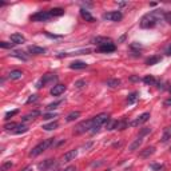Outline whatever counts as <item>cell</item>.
Returning <instances> with one entry per match:
<instances>
[{"label": "cell", "instance_id": "cell-14", "mask_svg": "<svg viewBox=\"0 0 171 171\" xmlns=\"http://www.w3.org/2000/svg\"><path fill=\"white\" fill-rule=\"evenodd\" d=\"M154 152H155V147H146V148H144V150H142L140 152H139V156H140V158H144V159H146V158H150V156L152 155V154H154Z\"/></svg>", "mask_w": 171, "mask_h": 171}, {"label": "cell", "instance_id": "cell-8", "mask_svg": "<svg viewBox=\"0 0 171 171\" xmlns=\"http://www.w3.org/2000/svg\"><path fill=\"white\" fill-rule=\"evenodd\" d=\"M56 165V162H55V159H46V161H43L40 162L38 165V169L40 170V171H48L51 170L54 166Z\"/></svg>", "mask_w": 171, "mask_h": 171}, {"label": "cell", "instance_id": "cell-39", "mask_svg": "<svg viewBox=\"0 0 171 171\" xmlns=\"http://www.w3.org/2000/svg\"><path fill=\"white\" fill-rule=\"evenodd\" d=\"M17 112H19L17 110H13V111H9V112H7V114H6V118H4V119H6V121H8V119H11V116L16 115Z\"/></svg>", "mask_w": 171, "mask_h": 171}, {"label": "cell", "instance_id": "cell-23", "mask_svg": "<svg viewBox=\"0 0 171 171\" xmlns=\"http://www.w3.org/2000/svg\"><path fill=\"white\" fill-rule=\"evenodd\" d=\"M171 139V126L170 127H166L165 131H163V135H162V142L166 143L167 140Z\"/></svg>", "mask_w": 171, "mask_h": 171}, {"label": "cell", "instance_id": "cell-2", "mask_svg": "<svg viewBox=\"0 0 171 171\" xmlns=\"http://www.w3.org/2000/svg\"><path fill=\"white\" fill-rule=\"evenodd\" d=\"M54 142H55V139H54V138H51V139H46V140L40 142V143H39L38 146H35V147L30 151V156L35 158V156L40 155L42 152H44L46 150H48V148H50L51 146H52Z\"/></svg>", "mask_w": 171, "mask_h": 171}, {"label": "cell", "instance_id": "cell-5", "mask_svg": "<svg viewBox=\"0 0 171 171\" xmlns=\"http://www.w3.org/2000/svg\"><path fill=\"white\" fill-rule=\"evenodd\" d=\"M104 20H110V21H121L123 19V13L121 11H110V12H106L103 15Z\"/></svg>", "mask_w": 171, "mask_h": 171}, {"label": "cell", "instance_id": "cell-47", "mask_svg": "<svg viewBox=\"0 0 171 171\" xmlns=\"http://www.w3.org/2000/svg\"><path fill=\"white\" fill-rule=\"evenodd\" d=\"M163 104H165V107H170V106H171V98H169V99H166V100H165V103H163Z\"/></svg>", "mask_w": 171, "mask_h": 171}, {"label": "cell", "instance_id": "cell-20", "mask_svg": "<svg viewBox=\"0 0 171 171\" xmlns=\"http://www.w3.org/2000/svg\"><path fill=\"white\" fill-rule=\"evenodd\" d=\"M98 51H100V52H104V54L112 52V51H115V44H114V43H111V44L102 46V47H99V48H98Z\"/></svg>", "mask_w": 171, "mask_h": 171}, {"label": "cell", "instance_id": "cell-44", "mask_svg": "<svg viewBox=\"0 0 171 171\" xmlns=\"http://www.w3.org/2000/svg\"><path fill=\"white\" fill-rule=\"evenodd\" d=\"M36 100H38V96H36V95H31L30 98H28V100H27V104L32 103V102H36Z\"/></svg>", "mask_w": 171, "mask_h": 171}, {"label": "cell", "instance_id": "cell-35", "mask_svg": "<svg viewBox=\"0 0 171 171\" xmlns=\"http://www.w3.org/2000/svg\"><path fill=\"white\" fill-rule=\"evenodd\" d=\"M63 103V100H58V102H54V103H51V104H48L47 106V110H54V108H56L59 104H61Z\"/></svg>", "mask_w": 171, "mask_h": 171}, {"label": "cell", "instance_id": "cell-6", "mask_svg": "<svg viewBox=\"0 0 171 171\" xmlns=\"http://www.w3.org/2000/svg\"><path fill=\"white\" fill-rule=\"evenodd\" d=\"M108 119H110V116H108L107 114H99V115H96V116H94L92 118V123H94V127H100L103 126V125H106V123L108 122Z\"/></svg>", "mask_w": 171, "mask_h": 171}, {"label": "cell", "instance_id": "cell-49", "mask_svg": "<svg viewBox=\"0 0 171 171\" xmlns=\"http://www.w3.org/2000/svg\"><path fill=\"white\" fill-rule=\"evenodd\" d=\"M21 171H32V166H27V167H24Z\"/></svg>", "mask_w": 171, "mask_h": 171}, {"label": "cell", "instance_id": "cell-3", "mask_svg": "<svg viewBox=\"0 0 171 171\" xmlns=\"http://www.w3.org/2000/svg\"><path fill=\"white\" fill-rule=\"evenodd\" d=\"M94 127V123H92V119H87V121H83L80 123H78L76 127L74 128V134L76 135H80V134H84V132H88V131L92 130Z\"/></svg>", "mask_w": 171, "mask_h": 171}, {"label": "cell", "instance_id": "cell-30", "mask_svg": "<svg viewBox=\"0 0 171 171\" xmlns=\"http://www.w3.org/2000/svg\"><path fill=\"white\" fill-rule=\"evenodd\" d=\"M50 11H51V13H52L54 17L61 16V15L64 13V9H61V8H52V9H50Z\"/></svg>", "mask_w": 171, "mask_h": 171}, {"label": "cell", "instance_id": "cell-1", "mask_svg": "<svg viewBox=\"0 0 171 171\" xmlns=\"http://www.w3.org/2000/svg\"><path fill=\"white\" fill-rule=\"evenodd\" d=\"M166 12H163L162 9H156L152 11L150 13H146L140 20V27L142 28H152L155 27L156 23H158V19H162L165 17Z\"/></svg>", "mask_w": 171, "mask_h": 171}, {"label": "cell", "instance_id": "cell-11", "mask_svg": "<svg viewBox=\"0 0 171 171\" xmlns=\"http://www.w3.org/2000/svg\"><path fill=\"white\" fill-rule=\"evenodd\" d=\"M65 91V86L64 84H55L51 88V95L52 96H59V95H61Z\"/></svg>", "mask_w": 171, "mask_h": 171}, {"label": "cell", "instance_id": "cell-19", "mask_svg": "<svg viewBox=\"0 0 171 171\" xmlns=\"http://www.w3.org/2000/svg\"><path fill=\"white\" fill-rule=\"evenodd\" d=\"M21 76H23V72L20 70H13L8 74V78L11 80H19V79H21Z\"/></svg>", "mask_w": 171, "mask_h": 171}, {"label": "cell", "instance_id": "cell-36", "mask_svg": "<svg viewBox=\"0 0 171 171\" xmlns=\"http://www.w3.org/2000/svg\"><path fill=\"white\" fill-rule=\"evenodd\" d=\"M15 46L13 44V43H9V42H0V47H2V48H12V47Z\"/></svg>", "mask_w": 171, "mask_h": 171}, {"label": "cell", "instance_id": "cell-17", "mask_svg": "<svg viewBox=\"0 0 171 171\" xmlns=\"http://www.w3.org/2000/svg\"><path fill=\"white\" fill-rule=\"evenodd\" d=\"M76 155H78V151H76V150H71V151L65 152V154L63 155V161H64V162L74 161V159L76 158Z\"/></svg>", "mask_w": 171, "mask_h": 171}, {"label": "cell", "instance_id": "cell-24", "mask_svg": "<svg viewBox=\"0 0 171 171\" xmlns=\"http://www.w3.org/2000/svg\"><path fill=\"white\" fill-rule=\"evenodd\" d=\"M121 80L119 79H108V80L106 82V84L108 86V87H111V88H116V87H119L121 86Z\"/></svg>", "mask_w": 171, "mask_h": 171}, {"label": "cell", "instance_id": "cell-4", "mask_svg": "<svg viewBox=\"0 0 171 171\" xmlns=\"http://www.w3.org/2000/svg\"><path fill=\"white\" fill-rule=\"evenodd\" d=\"M52 13H51V11H39V12L34 13V15H31L30 19L32 21H48L50 19H52Z\"/></svg>", "mask_w": 171, "mask_h": 171}, {"label": "cell", "instance_id": "cell-13", "mask_svg": "<svg viewBox=\"0 0 171 171\" xmlns=\"http://www.w3.org/2000/svg\"><path fill=\"white\" fill-rule=\"evenodd\" d=\"M87 67H88V64L84 63V61H79V60L72 61V63L70 64L71 70H84V68H87Z\"/></svg>", "mask_w": 171, "mask_h": 171}, {"label": "cell", "instance_id": "cell-18", "mask_svg": "<svg viewBox=\"0 0 171 171\" xmlns=\"http://www.w3.org/2000/svg\"><path fill=\"white\" fill-rule=\"evenodd\" d=\"M80 15H82V17H83V19H84L86 21H90V23H94V21H95L94 16L91 15V13H90L87 9H84V8L80 9Z\"/></svg>", "mask_w": 171, "mask_h": 171}, {"label": "cell", "instance_id": "cell-40", "mask_svg": "<svg viewBox=\"0 0 171 171\" xmlns=\"http://www.w3.org/2000/svg\"><path fill=\"white\" fill-rule=\"evenodd\" d=\"M58 116V114H55V112H51V114H44L43 115V119H46V121H48V119H52V118H56Z\"/></svg>", "mask_w": 171, "mask_h": 171}, {"label": "cell", "instance_id": "cell-25", "mask_svg": "<svg viewBox=\"0 0 171 171\" xmlns=\"http://www.w3.org/2000/svg\"><path fill=\"white\" fill-rule=\"evenodd\" d=\"M161 60H162L161 56H151V58H148V59L146 60V64L147 65H152V64H156L158 61H161Z\"/></svg>", "mask_w": 171, "mask_h": 171}, {"label": "cell", "instance_id": "cell-33", "mask_svg": "<svg viewBox=\"0 0 171 171\" xmlns=\"http://www.w3.org/2000/svg\"><path fill=\"white\" fill-rule=\"evenodd\" d=\"M136 99H138V94L136 92H132V94H130V95H128V98H127V103L132 104Z\"/></svg>", "mask_w": 171, "mask_h": 171}, {"label": "cell", "instance_id": "cell-48", "mask_svg": "<svg viewBox=\"0 0 171 171\" xmlns=\"http://www.w3.org/2000/svg\"><path fill=\"white\" fill-rule=\"evenodd\" d=\"M131 47H132V48H140V44H138V43H132Z\"/></svg>", "mask_w": 171, "mask_h": 171}, {"label": "cell", "instance_id": "cell-46", "mask_svg": "<svg viewBox=\"0 0 171 171\" xmlns=\"http://www.w3.org/2000/svg\"><path fill=\"white\" fill-rule=\"evenodd\" d=\"M59 171H76V167H75V166H68L67 169H64V170H59Z\"/></svg>", "mask_w": 171, "mask_h": 171}, {"label": "cell", "instance_id": "cell-34", "mask_svg": "<svg viewBox=\"0 0 171 171\" xmlns=\"http://www.w3.org/2000/svg\"><path fill=\"white\" fill-rule=\"evenodd\" d=\"M127 127V122L123 119V121H118V125H116V130H125Z\"/></svg>", "mask_w": 171, "mask_h": 171}, {"label": "cell", "instance_id": "cell-12", "mask_svg": "<svg viewBox=\"0 0 171 171\" xmlns=\"http://www.w3.org/2000/svg\"><path fill=\"white\" fill-rule=\"evenodd\" d=\"M28 52H31L32 55H43V54H46V48L38 46H30L28 47Z\"/></svg>", "mask_w": 171, "mask_h": 171}, {"label": "cell", "instance_id": "cell-21", "mask_svg": "<svg viewBox=\"0 0 171 171\" xmlns=\"http://www.w3.org/2000/svg\"><path fill=\"white\" fill-rule=\"evenodd\" d=\"M39 115H40V112H39V111H32V112H30V114L24 115L23 118H21V121H23V122H28V121H32V119H35L36 116H39Z\"/></svg>", "mask_w": 171, "mask_h": 171}, {"label": "cell", "instance_id": "cell-31", "mask_svg": "<svg viewBox=\"0 0 171 171\" xmlns=\"http://www.w3.org/2000/svg\"><path fill=\"white\" fill-rule=\"evenodd\" d=\"M27 130H28V127H25L23 125H19L17 126V128L13 131V134H16V135H19V134H23V132H27Z\"/></svg>", "mask_w": 171, "mask_h": 171}, {"label": "cell", "instance_id": "cell-7", "mask_svg": "<svg viewBox=\"0 0 171 171\" xmlns=\"http://www.w3.org/2000/svg\"><path fill=\"white\" fill-rule=\"evenodd\" d=\"M56 75L55 74H46L43 78L40 79V82L38 83V88H42V87H46L48 83H54V82H56Z\"/></svg>", "mask_w": 171, "mask_h": 171}, {"label": "cell", "instance_id": "cell-26", "mask_svg": "<svg viewBox=\"0 0 171 171\" xmlns=\"http://www.w3.org/2000/svg\"><path fill=\"white\" fill-rule=\"evenodd\" d=\"M58 126H59V123H58V122H51V123H48V125L43 126V128H44L46 131H52V130L58 128Z\"/></svg>", "mask_w": 171, "mask_h": 171}, {"label": "cell", "instance_id": "cell-22", "mask_svg": "<svg viewBox=\"0 0 171 171\" xmlns=\"http://www.w3.org/2000/svg\"><path fill=\"white\" fill-rule=\"evenodd\" d=\"M80 116V112L79 111H72V112H70L67 116H65V121L67 122H74V121H76V119Z\"/></svg>", "mask_w": 171, "mask_h": 171}, {"label": "cell", "instance_id": "cell-45", "mask_svg": "<svg viewBox=\"0 0 171 171\" xmlns=\"http://www.w3.org/2000/svg\"><path fill=\"white\" fill-rule=\"evenodd\" d=\"M165 19H166L167 23L171 24V12H167V13H166V15H165Z\"/></svg>", "mask_w": 171, "mask_h": 171}, {"label": "cell", "instance_id": "cell-52", "mask_svg": "<svg viewBox=\"0 0 171 171\" xmlns=\"http://www.w3.org/2000/svg\"><path fill=\"white\" fill-rule=\"evenodd\" d=\"M167 54H169V55H171V46L167 48Z\"/></svg>", "mask_w": 171, "mask_h": 171}, {"label": "cell", "instance_id": "cell-54", "mask_svg": "<svg viewBox=\"0 0 171 171\" xmlns=\"http://www.w3.org/2000/svg\"><path fill=\"white\" fill-rule=\"evenodd\" d=\"M170 151H171V147H170Z\"/></svg>", "mask_w": 171, "mask_h": 171}, {"label": "cell", "instance_id": "cell-29", "mask_svg": "<svg viewBox=\"0 0 171 171\" xmlns=\"http://www.w3.org/2000/svg\"><path fill=\"white\" fill-rule=\"evenodd\" d=\"M12 56L17 58V59H21V60H28V56L24 55V52H20V51H15V52H12Z\"/></svg>", "mask_w": 171, "mask_h": 171}, {"label": "cell", "instance_id": "cell-9", "mask_svg": "<svg viewBox=\"0 0 171 171\" xmlns=\"http://www.w3.org/2000/svg\"><path fill=\"white\" fill-rule=\"evenodd\" d=\"M148 118H150V112H144V114H142L139 118L135 119V121H132L130 123V126H132V127H138V126H140V125H143V123H146L148 121Z\"/></svg>", "mask_w": 171, "mask_h": 171}, {"label": "cell", "instance_id": "cell-32", "mask_svg": "<svg viewBox=\"0 0 171 171\" xmlns=\"http://www.w3.org/2000/svg\"><path fill=\"white\" fill-rule=\"evenodd\" d=\"M17 126H19L17 123H13L12 122V123H8V125H6L4 128H6V131H12V132H13V131L17 128Z\"/></svg>", "mask_w": 171, "mask_h": 171}, {"label": "cell", "instance_id": "cell-16", "mask_svg": "<svg viewBox=\"0 0 171 171\" xmlns=\"http://www.w3.org/2000/svg\"><path fill=\"white\" fill-rule=\"evenodd\" d=\"M142 142H143V139H142V138H140V136H138V138H136V139H135V140H134V142H132V143H131V144H130V147H128V150H130L131 152H134V151H136V150H138V148H139V147H140V144H142Z\"/></svg>", "mask_w": 171, "mask_h": 171}, {"label": "cell", "instance_id": "cell-10", "mask_svg": "<svg viewBox=\"0 0 171 171\" xmlns=\"http://www.w3.org/2000/svg\"><path fill=\"white\" fill-rule=\"evenodd\" d=\"M92 43L94 44H96V46H106V44H111L112 40L110 38H106V36H96V38H94L92 39Z\"/></svg>", "mask_w": 171, "mask_h": 171}, {"label": "cell", "instance_id": "cell-43", "mask_svg": "<svg viewBox=\"0 0 171 171\" xmlns=\"http://www.w3.org/2000/svg\"><path fill=\"white\" fill-rule=\"evenodd\" d=\"M104 163V161H99V162H92L91 163V167H94V169H95V167H99V166H102Z\"/></svg>", "mask_w": 171, "mask_h": 171}, {"label": "cell", "instance_id": "cell-15", "mask_svg": "<svg viewBox=\"0 0 171 171\" xmlns=\"http://www.w3.org/2000/svg\"><path fill=\"white\" fill-rule=\"evenodd\" d=\"M11 42L13 44H21V43L25 42V38L21 34H12L11 35Z\"/></svg>", "mask_w": 171, "mask_h": 171}, {"label": "cell", "instance_id": "cell-38", "mask_svg": "<svg viewBox=\"0 0 171 171\" xmlns=\"http://www.w3.org/2000/svg\"><path fill=\"white\" fill-rule=\"evenodd\" d=\"M150 132H151V128H150V127H144V128H142V131H140V134H139V136L142 138V136L147 135V134H150Z\"/></svg>", "mask_w": 171, "mask_h": 171}, {"label": "cell", "instance_id": "cell-27", "mask_svg": "<svg viewBox=\"0 0 171 171\" xmlns=\"http://www.w3.org/2000/svg\"><path fill=\"white\" fill-rule=\"evenodd\" d=\"M143 82L146 83V84H148V86H152V84H155V83H156L155 78H154L152 75H147V76H144V78H143Z\"/></svg>", "mask_w": 171, "mask_h": 171}, {"label": "cell", "instance_id": "cell-41", "mask_svg": "<svg viewBox=\"0 0 171 171\" xmlns=\"http://www.w3.org/2000/svg\"><path fill=\"white\" fill-rule=\"evenodd\" d=\"M86 84H87L86 80H78V82L75 83V87H76V88H82V87L86 86Z\"/></svg>", "mask_w": 171, "mask_h": 171}, {"label": "cell", "instance_id": "cell-53", "mask_svg": "<svg viewBox=\"0 0 171 171\" xmlns=\"http://www.w3.org/2000/svg\"><path fill=\"white\" fill-rule=\"evenodd\" d=\"M169 90H170V92H171V87H170V88H169Z\"/></svg>", "mask_w": 171, "mask_h": 171}, {"label": "cell", "instance_id": "cell-28", "mask_svg": "<svg viewBox=\"0 0 171 171\" xmlns=\"http://www.w3.org/2000/svg\"><path fill=\"white\" fill-rule=\"evenodd\" d=\"M116 125H118V121H112V119H108V122L106 123V127L108 131L111 130H115L116 128Z\"/></svg>", "mask_w": 171, "mask_h": 171}, {"label": "cell", "instance_id": "cell-42", "mask_svg": "<svg viewBox=\"0 0 171 171\" xmlns=\"http://www.w3.org/2000/svg\"><path fill=\"white\" fill-rule=\"evenodd\" d=\"M151 169L152 170H156V171H161V170L165 169V167H163L162 165H151Z\"/></svg>", "mask_w": 171, "mask_h": 171}, {"label": "cell", "instance_id": "cell-51", "mask_svg": "<svg viewBox=\"0 0 171 171\" xmlns=\"http://www.w3.org/2000/svg\"><path fill=\"white\" fill-rule=\"evenodd\" d=\"M131 80H132V82H136V80H139V78H136V76H131Z\"/></svg>", "mask_w": 171, "mask_h": 171}, {"label": "cell", "instance_id": "cell-37", "mask_svg": "<svg viewBox=\"0 0 171 171\" xmlns=\"http://www.w3.org/2000/svg\"><path fill=\"white\" fill-rule=\"evenodd\" d=\"M12 165H13V163L11 162V161H8V162H4V163H3V165H2V171H7L8 169H11V167H12Z\"/></svg>", "mask_w": 171, "mask_h": 171}, {"label": "cell", "instance_id": "cell-50", "mask_svg": "<svg viewBox=\"0 0 171 171\" xmlns=\"http://www.w3.org/2000/svg\"><path fill=\"white\" fill-rule=\"evenodd\" d=\"M119 7H125V6H127V3H123V2H119V3H116Z\"/></svg>", "mask_w": 171, "mask_h": 171}]
</instances>
